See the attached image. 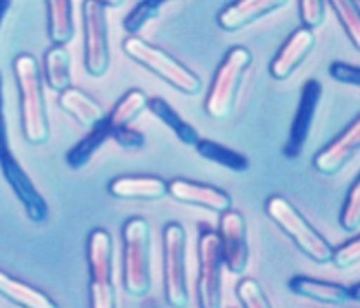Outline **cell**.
<instances>
[{
	"label": "cell",
	"instance_id": "1",
	"mask_svg": "<svg viewBox=\"0 0 360 308\" xmlns=\"http://www.w3.org/2000/svg\"><path fill=\"white\" fill-rule=\"evenodd\" d=\"M14 74L20 89L23 137L31 145H41L49 139V117L44 106L43 77L37 60L31 54H20L14 60Z\"/></svg>",
	"mask_w": 360,
	"mask_h": 308
},
{
	"label": "cell",
	"instance_id": "2",
	"mask_svg": "<svg viewBox=\"0 0 360 308\" xmlns=\"http://www.w3.org/2000/svg\"><path fill=\"white\" fill-rule=\"evenodd\" d=\"M124 237V287L131 297L150 291V228L145 218H129L122 229Z\"/></svg>",
	"mask_w": 360,
	"mask_h": 308
},
{
	"label": "cell",
	"instance_id": "3",
	"mask_svg": "<svg viewBox=\"0 0 360 308\" xmlns=\"http://www.w3.org/2000/svg\"><path fill=\"white\" fill-rule=\"evenodd\" d=\"M124 52L129 58L139 62L141 66L150 70L153 74L162 77L168 85L177 89L184 95H197L202 89L200 77L195 72L185 68L184 64H179L176 58H172L168 52L148 44L147 41H143L137 35H129L125 39Z\"/></svg>",
	"mask_w": 360,
	"mask_h": 308
},
{
	"label": "cell",
	"instance_id": "4",
	"mask_svg": "<svg viewBox=\"0 0 360 308\" xmlns=\"http://www.w3.org/2000/svg\"><path fill=\"white\" fill-rule=\"evenodd\" d=\"M266 214L285 231L299 249L318 264H326L331 260V247L316 229L304 220L297 208L280 195H274L266 200Z\"/></svg>",
	"mask_w": 360,
	"mask_h": 308
},
{
	"label": "cell",
	"instance_id": "5",
	"mask_svg": "<svg viewBox=\"0 0 360 308\" xmlns=\"http://www.w3.org/2000/svg\"><path fill=\"white\" fill-rule=\"evenodd\" d=\"M250 52L245 46H233L221 60L214 74L212 85L206 96L205 110L214 120H226L233 110L243 74L250 66Z\"/></svg>",
	"mask_w": 360,
	"mask_h": 308
},
{
	"label": "cell",
	"instance_id": "6",
	"mask_svg": "<svg viewBox=\"0 0 360 308\" xmlns=\"http://www.w3.org/2000/svg\"><path fill=\"white\" fill-rule=\"evenodd\" d=\"M0 169L2 176L8 181V185L12 187V191L18 197V200L22 203L25 212L31 220L43 224L49 218V206L44 203L43 195L37 191V187L33 185L30 176L23 172L22 164L15 160L10 143H8V127L6 117L0 112Z\"/></svg>",
	"mask_w": 360,
	"mask_h": 308
},
{
	"label": "cell",
	"instance_id": "7",
	"mask_svg": "<svg viewBox=\"0 0 360 308\" xmlns=\"http://www.w3.org/2000/svg\"><path fill=\"white\" fill-rule=\"evenodd\" d=\"M89 271H91V307L114 308L116 289L112 283V237L104 229H93L87 243Z\"/></svg>",
	"mask_w": 360,
	"mask_h": 308
},
{
	"label": "cell",
	"instance_id": "8",
	"mask_svg": "<svg viewBox=\"0 0 360 308\" xmlns=\"http://www.w3.org/2000/svg\"><path fill=\"white\" fill-rule=\"evenodd\" d=\"M185 229L177 222L164 226V295L169 307L187 304V274H185Z\"/></svg>",
	"mask_w": 360,
	"mask_h": 308
},
{
	"label": "cell",
	"instance_id": "9",
	"mask_svg": "<svg viewBox=\"0 0 360 308\" xmlns=\"http://www.w3.org/2000/svg\"><path fill=\"white\" fill-rule=\"evenodd\" d=\"M83 44H85V68L93 77H103L110 64L108 33L104 6L96 0H83L81 4Z\"/></svg>",
	"mask_w": 360,
	"mask_h": 308
},
{
	"label": "cell",
	"instance_id": "10",
	"mask_svg": "<svg viewBox=\"0 0 360 308\" xmlns=\"http://www.w3.org/2000/svg\"><path fill=\"white\" fill-rule=\"evenodd\" d=\"M221 260L218 233L202 229L199 239V279L197 297L200 308H218L221 302Z\"/></svg>",
	"mask_w": 360,
	"mask_h": 308
},
{
	"label": "cell",
	"instance_id": "11",
	"mask_svg": "<svg viewBox=\"0 0 360 308\" xmlns=\"http://www.w3.org/2000/svg\"><path fill=\"white\" fill-rule=\"evenodd\" d=\"M218 243L224 266L233 274H243L249 262V247H247V229L245 220L236 210H226L220 214V229Z\"/></svg>",
	"mask_w": 360,
	"mask_h": 308
},
{
	"label": "cell",
	"instance_id": "12",
	"mask_svg": "<svg viewBox=\"0 0 360 308\" xmlns=\"http://www.w3.org/2000/svg\"><path fill=\"white\" fill-rule=\"evenodd\" d=\"M322 96V85L318 79H309L301 89V101L295 112L293 124H291V131H289V139H287L283 154L289 160H293L297 156H301L302 148L307 145V139L310 135V127L316 116L318 103Z\"/></svg>",
	"mask_w": 360,
	"mask_h": 308
},
{
	"label": "cell",
	"instance_id": "13",
	"mask_svg": "<svg viewBox=\"0 0 360 308\" xmlns=\"http://www.w3.org/2000/svg\"><path fill=\"white\" fill-rule=\"evenodd\" d=\"M360 147V117L353 120L345 131L339 133L330 145L316 154L314 158V168L323 176H333L345 164L353 160L354 154L359 153Z\"/></svg>",
	"mask_w": 360,
	"mask_h": 308
},
{
	"label": "cell",
	"instance_id": "14",
	"mask_svg": "<svg viewBox=\"0 0 360 308\" xmlns=\"http://www.w3.org/2000/svg\"><path fill=\"white\" fill-rule=\"evenodd\" d=\"M168 195L185 205H195L208 208L212 212H226L231 208V197L218 187L205 184H195L189 179H172L168 184Z\"/></svg>",
	"mask_w": 360,
	"mask_h": 308
},
{
	"label": "cell",
	"instance_id": "15",
	"mask_svg": "<svg viewBox=\"0 0 360 308\" xmlns=\"http://www.w3.org/2000/svg\"><path fill=\"white\" fill-rule=\"evenodd\" d=\"M314 44H316L314 30L301 27V30L293 31L291 37L287 39L285 44L281 46L280 52L276 54V58L272 60L270 75L278 81L287 79L304 62L310 51L314 49Z\"/></svg>",
	"mask_w": 360,
	"mask_h": 308
},
{
	"label": "cell",
	"instance_id": "16",
	"mask_svg": "<svg viewBox=\"0 0 360 308\" xmlns=\"http://www.w3.org/2000/svg\"><path fill=\"white\" fill-rule=\"evenodd\" d=\"M285 4L287 0H233L218 14V25L224 31H239Z\"/></svg>",
	"mask_w": 360,
	"mask_h": 308
},
{
	"label": "cell",
	"instance_id": "17",
	"mask_svg": "<svg viewBox=\"0 0 360 308\" xmlns=\"http://www.w3.org/2000/svg\"><path fill=\"white\" fill-rule=\"evenodd\" d=\"M108 191L124 200H158L168 195V184L155 176H122L112 179Z\"/></svg>",
	"mask_w": 360,
	"mask_h": 308
},
{
	"label": "cell",
	"instance_id": "18",
	"mask_svg": "<svg viewBox=\"0 0 360 308\" xmlns=\"http://www.w3.org/2000/svg\"><path fill=\"white\" fill-rule=\"evenodd\" d=\"M58 104L62 110L68 112L83 127H89V129L95 127L96 124H101L106 117L104 108L96 103L93 96H89L85 91L72 87V85L64 89V91H60Z\"/></svg>",
	"mask_w": 360,
	"mask_h": 308
},
{
	"label": "cell",
	"instance_id": "19",
	"mask_svg": "<svg viewBox=\"0 0 360 308\" xmlns=\"http://www.w3.org/2000/svg\"><path fill=\"white\" fill-rule=\"evenodd\" d=\"M289 289L299 297L310 299V301L323 302V304H343L351 301V289L331 281H320V279L307 278V276H295L289 281Z\"/></svg>",
	"mask_w": 360,
	"mask_h": 308
},
{
	"label": "cell",
	"instance_id": "20",
	"mask_svg": "<svg viewBox=\"0 0 360 308\" xmlns=\"http://www.w3.org/2000/svg\"><path fill=\"white\" fill-rule=\"evenodd\" d=\"M0 297L12 301L18 307L25 308H56V302L41 293L35 287L14 279L4 271H0Z\"/></svg>",
	"mask_w": 360,
	"mask_h": 308
},
{
	"label": "cell",
	"instance_id": "21",
	"mask_svg": "<svg viewBox=\"0 0 360 308\" xmlns=\"http://www.w3.org/2000/svg\"><path fill=\"white\" fill-rule=\"evenodd\" d=\"M44 81L52 91H64L72 83V58L64 44H54L44 54Z\"/></svg>",
	"mask_w": 360,
	"mask_h": 308
},
{
	"label": "cell",
	"instance_id": "22",
	"mask_svg": "<svg viewBox=\"0 0 360 308\" xmlns=\"http://www.w3.org/2000/svg\"><path fill=\"white\" fill-rule=\"evenodd\" d=\"M147 108L153 112L158 120H160L162 124L168 125L169 129L176 133V137L181 141L184 145L195 147V143L200 139L197 129H195L191 124H187L184 117L179 116V114L169 106V103H166L164 98H158V96H155V98H148Z\"/></svg>",
	"mask_w": 360,
	"mask_h": 308
},
{
	"label": "cell",
	"instance_id": "23",
	"mask_svg": "<svg viewBox=\"0 0 360 308\" xmlns=\"http://www.w3.org/2000/svg\"><path fill=\"white\" fill-rule=\"evenodd\" d=\"M49 37L54 44H66L74 37L72 0H46Z\"/></svg>",
	"mask_w": 360,
	"mask_h": 308
},
{
	"label": "cell",
	"instance_id": "24",
	"mask_svg": "<svg viewBox=\"0 0 360 308\" xmlns=\"http://www.w3.org/2000/svg\"><path fill=\"white\" fill-rule=\"evenodd\" d=\"M106 139H110V129H108L106 117H104L101 124H96L95 127H91L87 135H85V137L66 154L68 166L74 169L83 168V166L93 158V154L103 147V143Z\"/></svg>",
	"mask_w": 360,
	"mask_h": 308
},
{
	"label": "cell",
	"instance_id": "25",
	"mask_svg": "<svg viewBox=\"0 0 360 308\" xmlns=\"http://www.w3.org/2000/svg\"><path fill=\"white\" fill-rule=\"evenodd\" d=\"M195 148L202 158L216 162L224 168L233 169V172H245L249 168V158L247 156H243L241 153H237V150L226 147V145H220V143H216L212 139H199L195 143Z\"/></svg>",
	"mask_w": 360,
	"mask_h": 308
},
{
	"label": "cell",
	"instance_id": "26",
	"mask_svg": "<svg viewBox=\"0 0 360 308\" xmlns=\"http://www.w3.org/2000/svg\"><path fill=\"white\" fill-rule=\"evenodd\" d=\"M148 98L147 95L139 91V89H131L127 91L120 103L114 106V110L106 116V124H108V129H114V127H122V125H129L139 116L141 112L147 108Z\"/></svg>",
	"mask_w": 360,
	"mask_h": 308
},
{
	"label": "cell",
	"instance_id": "27",
	"mask_svg": "<svg viewBox=\"0 0 360 308\" xmlns=\"http://www.w3.org/2000/svg\"><path fill=\"white\" fill-rule=\"evenodd\" d=\"M339 22L345 30L347 37L351 39L354 49H360V14L356 0H328Z\"/></svg>",
	"mask_w": 360,
	"mask_h": 308
},
{
	"label": "cell",
	"instance_id": "28",
	"mask_svg": "<svg viewBox=\"0 0 360 308\" xmlns=\"http://www.w3.org/2000/svg\"><path fill=\"white\" fill-rule=\"evenodd\" d=\"M160 2L158 0H141L137 6L133 8L124 20V27L129 35L139 33L150 20H155L158 12H160Z\"/></svg>",
	"mask_w": 360,
	"mask_h": 308
},
{
	"label": "cell",
	"instance_id": "29",
	"mask_svg": "<svg viewBox=\"0 0 360 308\" xmlns=\"http://www.w3.org/2000/svg\"><path fill=\"white\" fill-rule=\"evenodd\" d=\"M236 293L245 308H270V301L257 279L243 278L237 283Z\"/></svg>",
	"mask_w": 360,
	"mask_h": 308
},
{
	"label": "cell",
	"instance_id": "30",
	"mask_svg": "<svg viewBox=\"0 0 360 308\" xmlns=\"http://www.w3.org/2000/svg\"><path fill=\"white\" fill-rule=\"evenodd\" d=\"M339 224L345 231H359L360 228V181H354L351 191L347 195L345 205L339 216Z\"/></svg>",
	"mask_w": 360,
	"mask_h": 308
},
{
	"label": "cell",
	"instance_id": "31",
	"mask_svg": "<svg viewBox=\"0 0 360 308\" xmlns=\"http://www.w3.org/2000/svg\"><path fill=\"white\" fill-rule=\"evenodd\" d=\"M360 260V239L354 237L345 245H341L339 249L331 250V260L338 268H351V266L359 264Z\"/></svg>",
	"mask_w": 360,
	"mask_h": 308
},
{
	"label": "cell",
	"instance_id": "32",
	"mask_svg": "<svg viewBox=\"0 0 360 308\" xmlns=\"http://www.w3.org/2000/svg\"><path fill=\"white\" fill-rule=\"evenodd\" d=\"M323 14V0H299V15L304 27L316 30L322 25Z\"/></svg>",
	"mask_w": 360,
	"mask_h": 308
},
{
	"label": "cell",
	"instance_id": "33",
	"mask_svg": "<svg viewBox=\"0 0 360 308\" xmlns=\"http://www.w3.org/2000/svg\"><path fill=\"white\" fill-rule=\"evenodd\" d=\"M110 139H114L118 145L125 148H139L145 145V135L129 127V125H122V127L110 129Z\"/></svg>",
	"mask_w": 360,
	"mask_h": 308
},
{
	"label": "cell",
	"instance_id": "34",
	"mask_svg": "<svg viewBox=\"0 0 360 308\" xmlns=\"http://www.w3.org/2000/svg\"><path fill=\"white\" fill-rule=\"evenodd\" d=\"M330 75L345 85H360V70L345 62H333L330 66Z\"/></svg>",
	"mask_w": 360,
	"mask_h": 308
},
{
	"label": "cell",
	"instance_id": "35",
	"mask_svg": "<svg viewBox=\"0 0 360 308\" xmlns=\"http://www.w3.org/2000/svg\"><path fill=\"white\" fill-rule=\"evenodd\" d=\"M10 6H12V0H0V25L4 22V18H6Z\"/></svg>",
	"mask_w": 360,
	"mask_h": 308
},
{
	"label": "cell",
	"instance_id": "36",
	"mask_svg": "<svg viewBox=\"0 0 360 308\" xmlns=\"http://www.w3.org/2000/svg\"><path fill=\"white\" fill-rule=\"evenodd\" d=\"M96 2H98V4H103L104 8H116L120 6L124 0H96Z\"/></svg>",
	"mask_w": 360,
	"mask_h": 308
},
{
	"label": "cell",
	"instance_id": "37",
	"mask_svg": "<svg viewBox=\"0 0 360 308\" xmlns=\"http://www.w3.org/2000/svg\"><path fill=\"white\" fill-rule=\"evenodd\" d=\"M4 108V95H2V74H0V112Z\"/></svg>",
	"mask_w": 360,
	"mask_h": 308
},
{
	"label": "cell",
	"instance_id": "38",
	"mask_svg": "<svg viewBox=\"0 0 360 308\" xmlns=\"http://www.w3.org/2000/svg\"><path fill=\"white\" fill-rule=\"evenodd\" d=\"M158 2H160V4H164V2H172V0H158Z\"/></svg>",
	"mask_w": 360,
	"mask_h": 308
},
{
	"label": "cell",
	"instance_id": "39",
	"mask_svg": "<svg viewBox=\"0 0 360 308\" xmlns=\"http://www.w3.org/2000/svg\"><path fill=\"white\" fill-rule=\"evenodd\" d=\"M356 2H359V0H356Z\"/></svg>",
	"mask_w": 360,
	"mask_h": 308
}]
</instances>
